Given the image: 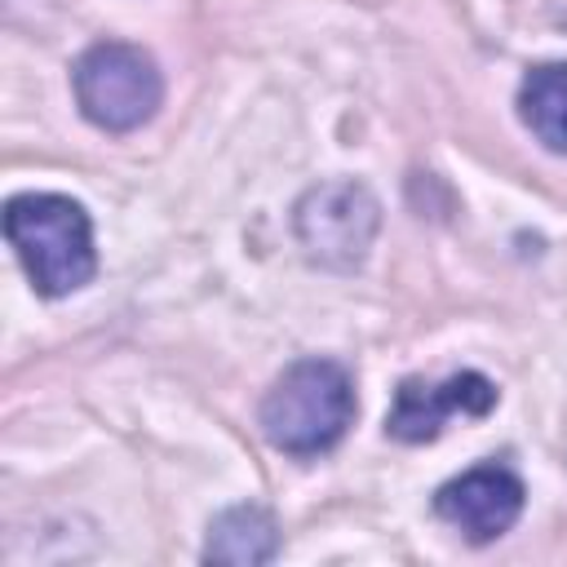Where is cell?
<instances>
[{
	"mask_svg": "<svg viewBox=\"0 0 567 567\" xmlns=\"http://www.w3.org/2000/svg\"><path fill=\"white\" fill-rule=\"evenodd\" d=\"M4 235L44 297H66L84 288L97 270L93 252V221L71 195L27 190L4 204Z\"/></svg>",
	"mask_w": 567,
	"mask_h": 567,
	"instance_id": "cell-1",
	"label": "cell"
},
{
	"mask_svg": "<svg viewBox=\"0 0 567 567\" xmlns=\"http://www.w3.org/2000/svg\"><path fill=\"white\" fill-rule=\"evenodd\" d=\"M354 421V385L332 359L292 363L261 399V430L288 456H319Z\"/></svg>",
	"mask_w": 567,
	"mask_h": 567,
	"instance_id": "cell-2",
	"label": "cell"
},
{
	"mask_svg": "<svg viewBox=\"0 0 567 567\" xmlns=\"http://www.w3.org/2000/svg\"><path fill=\"white\" fill-rule=\"evenodd\" d=\"M71 84H75V102H80L84 120L106 133L142 128L164 97L155 58L142 53L137 44H120V40H102V44L84 49L71 71Z\"/></svg>",
	"mask_w": 567,
	"mask_h": 567,
	"instance_id": "cell-3",
	"label": "cell"
},
{
	"mask_svg": "<svg viewBox=\"0 0 567 567\" xmlns=\"http://www.w3.org/2000/svg\"><path fill=\"white\" fill-rule=\"evenodd\" d=\"M292 226H297V239L310 261L350 270L368 257L377 226H381V208H377L372 190L359 182H323L301 195Z\"/></svg>",
	"mask_w": 567,
	"mask_h": 567,
	"instance_id": "cell-4",
	"label": "cell"
},
{
	"mask_svg": "<svg viewBox=\"0 0 567 567\" xmlns=\"http://www.w3.org/2000/svg\"><path fill=\"white\" fill-rule=\"evenodd\" d=\"M523 478L505 465H474L434 492V514L465 540L483 545L505 536L523 514Z\"/></svg>",
	"mask_w": 567,
	"mask_h": 567,
	"instance_id": "cell-5",
	"label": "cell"
},
{
	"mask_svg": "<svg viewBox=\"0 0 567 567\" xmlns=\"http://www.w3.org/2000/svg\"><path fill=\"white\" fill-rule=\"evenodd\" d=\"M496 408V385L483 372H452L439 385L403 381L385 416V434L399 443H430L452 416H487Z\"/></svg>",
	"mask_w": 567,
	"mask_h": 567,
	"instance_id": "cell-6",
	"label": "cell"
},
{
	"mask_svg": "<svg viewBox=\"0 0 567 567\" xmlns=\"http://www.w3.org/2000/svg\"><path fill=\"white\" fill-rule=\"evenodd\" d=\"M279 554V527L261 505H230L208 523V563H235V567H257Z\"/></svg>",
	"mask_w": 567,
	"mask_h": 567,
	"instance_id": "cell-7",
	"label": "cell"
},
{
	"mask_svg": "<svg viewBox=\"0 0 567 567\" xmlns=\"http://www.w3.org/2000/svg\"><path fill=\"white\" fill-rule=\"evenodd\" d=\"M518 115L549 151H567V62H545L523 75Z\"/></svg>",
	"mask_w": 567,
	"mask_h": 567,
	"instance_id": "cell-8",
	"label": "cell"
}]
</instances>
